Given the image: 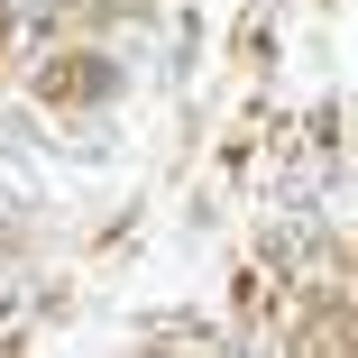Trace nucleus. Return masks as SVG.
Instances as JSON below:
<instances>
[{"label": "nucleus", "mask_w": 358, "mask_h": 358, "mask_svg": "<svg viewBox=\"0 0 358 358\" xmlns=\"http://www.w3.org/2000/svg\"><path fill=\"white\" fill-rule=\"evenodd\" d=\"M46 92H55V101H64V92L92 101V92H101V64H92V55H55V64H46Z\"/></svg>", "instance_id": "1"}]
</instances>
